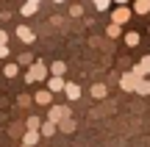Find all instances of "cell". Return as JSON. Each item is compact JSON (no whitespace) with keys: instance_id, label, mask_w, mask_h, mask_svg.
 <instances>
[{"instance_id":"cell-8","label":"cell","mask_w":150,"mask_h":147,"mask_svg":"<svg viewBox=\"0 0 150 147\" xmlns=\"http://www.w3.org/2000/svg\"><path fill=\"white\" fill-rule=\"evenodd\" d=\"M33 100H36L39 106H50V100H53V92H50V89H39Z\"/></svg>"},{"instance_id":"cell-28","label":"cell","mask_w":150,"mask_h":147,"mask_svg":"<svg viewBox=\"0 0 150 147\" xmlns=\"http://www.w3.org/2000/svg\"><path fill=\"white\" fill-rule=\"evenodd\" d=\"M53 3H64V0H53Z\"/></svg>"},{"instance_id":"cell-9","label":"cell","mask_w":150,"mask_h":147,"mask_svg":"<svg viewBox=\"0 0 150 147\" xmlns=\"http://www.w3.org/2000/svg\"><path fill=\"white\" fill-rule=\"evenodd\" d=\"M56 133H59V122H53V120L42 122V136H56Z\"/></svg>"},{"instance_id":"cell-6","label":"cell","mask_w":150,"mask_h":147,"mask_svg":"<svg viewBox=\"0 0 150 147\" xmlns=\"http://www.w3.org/2000/svg\"><path fill=\"white\" fill-rule=\"evenodd\" d=\"M134 72H136L139 78H147V75H150V56H145V58L134 67Z\"/></svg>"},{"instance_id":"cell-18","label":"cell","mask_w":150,"mask_h":147,"mask_svg":"<svg viewBox=\"0 0 150 147\" xmlns=\"http://www.w3.org/2000/svg\"><path fill=\"white\" fill-rule=\"evenodd\" d=\"M125 44H128V47H136V44H139V33L128 31V33H125Z\"/></svg>"},{"instance_id":"cell-25","label":"cell","mask_w":150,"mask_h":147,"mask_svg":"<svg viewBox=\"0 0 150 147\" xmlns=\"http://www.w3.org/2000/svg\"><path fill=\"white\" fill-rule=\"evenodd\" d=\"M8 56V44H0V58H6Z\"/></svg>"},{"instance_id":"cell-12","label":"cell","mask_w":150,"mask_h":147,"mask_svg":"<svg viewBox=\"0 0 150 147\" xmlns=\"http://www.w3.org/2000/svg\"><path fill=\"white\" fill-rule=\"evenodd\" d=\"M150 11V0H134V14H147Z\"/></svg>"},{"instance_id":"cell-11","label":"cell","mask_w":150,"mask_h":147,"mask_svg":"<svg viewBox=\"0 0 150 147\" xmlns=\"http://www.w3.org/2000/svg\"><path fill=\"white\" fill-rule=\"evenodd\" d=\"M39 136H42V131H31V128H28V133H25V136H22V144L33 147V144L39 142Z\"/></svg>"},{"instance_id":"cell-10","label":"cell","mask_w":150,"mask_h":147,"mask_svg":"<svg viewBox=\"0 0 150 147\" xmlns=\"http://www.w3.org/2000/svg\"><path fill=\"white\" fill-rule=\"evenodd\" d=\"M89 92H92V97H95V100H103V97L108 94V86H106V83H95Z\"/></svg>"},{"instance_id":"cell-30","label":"cell","mask_w":150,"mask_h":147,"mask_svg":"<svg viewBox=\"0 0 150 147\" xmlns=\"http://www.w3.org/2000/svg\"><path fill=\"white\" fill-rule=\"evenodd\" d=\"M20 147H28V144H20Z\"/></svg>"},{"instance_id":"cell-29","label":"cell","mask_w":150,"mask_h":147,"mask_svg":"<svg viewBox=\"0 0 150 147\" xmlns=\"http://www.w3.org/2000/svg\"><path fill=\"white\" fill-rule=\"evenodd\" d=\"M31 3H42V0H31Z\"/></svg>"},{"instance_id":"cell-26","label":"cell","mask_w":150,"mask_h":147,"mask_svg":"<svg viewBox=\"0 0 150 147\" xmlns=\"http://www.w3.org/2000/svg\"><path fill=\"white\" fill-rule=\"evenodd\" d=\"M0 44H8V33L6 31H0Z\"/></svg>"},{"instance_id":"cell-22","label":"cell","mask_w":150,"mask_h":147,"mask_svg":"<svg viewBox=\"0 0 150 147\" xmlns=\"http://www.w3.org/2000/svg\"><path fill=\"white\" fill-rule=\"evenodd\" d=\"M17 64H20V67H25V64L31 67V64H33V56H31V53H22L20 58H17Z\"/></svg>"},{"instance_id":"cell-24","label":"cell","mask_w":150,"mask_h":147,"mask_svg":"<svg viewBox=\"0 0 150 147\" xmlns=\"http://www.w3.org/2000/svg\"><path fill=\"white\" fill-rule=\"evenodd\" d=\"M70 14H72V17H81V14H83V8H81V6H78V3H75V6H72V8H70Z\"/></svg>"},{"instance_id":"cell-27","label":"cell","mask_w":150,"mask_h":147,"mask_svg":"<svg viewBox=\"0 0 150 147\" xmlns=\"http://www.w3.org/2000/svg\"><path fill=\"white\" fill-rule=\"evenodd\" d=\"M131 0H114V6H128Z\"/></svg>"},{"instance_id":"cell-19","label":"cell","mask_w":150,"mask_h":147,"mask_svg":"<svg viewBox=\"0 0 150 147\" xmlns=\"http://www.w3.org/2000/svg\"><path fill=\"white\" fill-rule=\"evenodd\" d=\"M50 72H53V75H64L67 64H64V61H53V64H50Z\"/></svg>"},{"instance_id":"cell-17","label":"cell","mask_w":150,"mask_h":147,"mask_svg":"<svg viewBox=\"0 0 150 147\" xmlns=\"http://www.w3.org/2000/svg\"><path fill=\"white\" fill-rule=\"evenodd\" d=\"M59 131H64V133H72V131H75L72 117H67V120H61V122H59Z\"/></svg>"},{"instance_id":"cell-5","label":"cell","mask_w":150,"mask_h":147,"mask_svg":"<svg viewBox=\"0 0 150 147\" xmlns=\"http://www.w3.org/2000/svg\"><path fill=\"white\" fill-rule=\"evenodd\" d=\"M47 89H50V92H61V89H67V81H64V75H50V81H47Z\"/></svg>"},{"instance_id":"cell-13","label":"cell","mask_w":150,"mask_h":147,"mask_svg":"<svg viewBox=\"0 0 150 147\" xmlns=\"http://www.w3.org/2000/svg\"><path fill=\"white\" fill-rule=\"evenodd\" d=\"M20 11H22V17H31V14H36V11H39V3H31V0H25Z\"/></svg>"},{"instance_id":"cell-15","label":"cell","mask_w":150,"mask_h":147,"mask_svg":"<svg viewBox=\"0 0 150 147\" xmlns=\"http://www.w3.org/2000/svg\"><path fill=\"white\" fill-rule=\"evenodd\" d=\"M136 94H142V97L150 94V81H147V78H139V83H136Z\"/></svg>"},{"instance_id":"cell-23","label":"cell","mask_w":150,"mask_h":147,"mask_svg":"<svg viewBox=\"0 0 150 147\" xmlns=\"http://www.w3.org/2000/svg\"><path fill=\"white\" fill-rule=\"evenodd\" d=\"M28 128H31V131H42V122H39L36 117H28Z\"/></svg>"},{"instance_id":"cell-14","label":"cell","mask_w":150,"mask_h":147,"mask_svg":"<svg viewBox=\"0 0 150 147\" xmlns=\"http://www.w3.org/2000/svg\"><path fill=\"white\" fill-rule=\"evenodd\" d=\"M64 94H67L70 100H78V97H81V86H78V83H67Z\"/></svg>"},{"instance_id":"cell-3","label":"cell","mask_w":150,"mask_h":147,"mask_svg":"<svg viewBox=\"0 0 150 147\" xmlns=\"http://www.w3.org/2000/svg\"><path fill=\"white\" fill-rule=\"evenodd\" d=\"M136 83H139V75H136L134 70H131V72H125V75L120 78V86H122L125 92H136Z\"/></svg>"},{"instance_id":"cell-4","label":"cell","mask_w":150,"mask_h":147,"mask_svg":"<svg viewBox=\"0 0 150 147\" xmlns=\"http://www.w3.org/2000/svg\"><path fill=\"white\" fill-rule=\"evenodd\" d=\"M67 117H70V108H67V106H50V117L47 120L61 122V120H67Z\"/></svg>"},{"instance_id":"cell-1","label":"cell","mask_w":150,"mask_h":147,"mask_svg":"<svg viewBox=\"0 0 150 147\" xmlns=\"http://www.w3.org/2000/svg\"><path fill=\"white\" fill-rule=\"evenodd\" d=\"M45 78H47V64H42V61H33L25 72V83H39Z\"/></svg>"},{"instance_id":"cell-16","label":"cell","mask_w":150,"mask_h":147,"mask_svg":"<svg viewBox=\"0 0 150 147\" xmlns=\"http://www.w3.org/2000/svg\"><path fill=\"white\" fill-rule=\"evenodd\" d=\"M120 33H122V25H120V22H111V25L106 28V36H108V39H117Z\"/></svg>"},{"instance_id":"cell-21","label":"cell","mask_w":150,"mask_h":147,"mask_svg":"<svg viewBox=\"0 0 150 147\" xmlns=\"http://www.w3.org/2000/svg\"><path fill=\"white\" fill-rule=\"evenodd\" d=\"M92 3H95V8H97V11H108L114 0H92Z\"/></svg>"},{"instance_id":"cell-7","label":"cell","mask_w":150,"mask_h":147,"mask_svg":"<svg viewBox=\"0 0 150 147\" xmlns=\"http://www.w3.org/2000/svg\"><path fill=\"white\" fill-rule=\"evenodd\" d=\"M17 36H20V39H22L25 44H31L33 39H36V33H33V31H31L28 25H20V28H17Z\"/></svg>"},{"instance_id":"cell-20","label":"cell","mask_w":150,"mask_h":147,"mask_svg":"<svg viewBox=\"0 0 150 147\" xmlns=\"http://www.w3.org/2000/svg\"><path fill=\"white\" fill-rule=\"evenodd\" d=\"M17 72H20V64H6V67H3V75H6V78H14Z\"/></svg>"},{"instance_id":"cell-2","label":"cell","mask_w":150,"mask_h":147,"mask_svg":"<svg viewBox=\"0 0 150 147\" xmlns=\"http://www.w3.org/2000/svg\"><path fill=\"white\" fill-rule=\"evenodd\" d=\"M131 14H134V8H128V6H117V8L111 11V22H120V25H125V22L131 20Z\"/></svg>"}]
</instances>
